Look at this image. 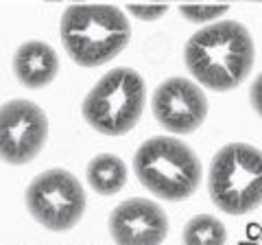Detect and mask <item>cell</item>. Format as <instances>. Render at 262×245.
I'll use <instances>...</instances> for the list:
<instances>
[{
  "instance_id": "obj_1",
  "label": "cell",
  "mask_w": 262,
  "mask_h": 245,
  "mask_svg": "<svg viewBox=\"0 0 262 245\" xmlns=\"http://www.w3.org/2000/svg\"><path fill=\"white\" fill-rule=\"evenodd\" d=\"M184 62L196 84L214 92L238 88L256 62V44L238 20H219L188 37Z\"/></svg>"
},
{
  "instance_id": "obj_2",
  "label": "cell",
  "mask_w": 262,
  "mask_h": 245,
  "mask_svg": "<svg viewBox=\"0 0 262 245\" xmlns=\"http://www.w3.org/2000/svg\"><path fill=\"white\" fill-rule=\"evenodd\" d=\"M66 53L81 68H98L125 51L131 24L116 5H70L59 22Z\"/></svg>"
},
{
  "instance_id": "obj_3",
  "label": "cell",
  "mask_w": 262,
  "mask_h": 245,
  "mask_svg": "<svg viewBox=\"0 0 262 245\" xmlns=\"http://www.w3.org/2000/svg\"><path fill=\"white\" fill-rule=\"evenodd\" d=\"M134 173L158 199L184 201L199 191L203 167L190 145L173 136H151L138 147Z\"/></svg>"
},
{
  "instance_id": "obj_4",
  "label": "cell",
  "mask_w": 262,
  "mask_h": 245,
  "mask_svg": "<svg viewBox=\"0 0 262 245\" xmlns=\"http://www.w3.org/2000/svg\"><path fill=\"white\" fill-rule=\"evenodd\" d=\"M208 193L225 215L243 217L262 203V149L229 142L214 153L208 169Z\"/></svg>"
},
{
  "instance_id": "obj_5",
  "label": "cell",
  "mask_w": 262,
  "mask_h": 245,
  "mask_svg": "<svg viewBox=\"0 0 262 245\" xmlns=\"http://www.w3.org/2000/svg\"><path fill=\"white\" fill-rule=\"evenodd\" d=\"M146 105V84L134 68L118 66L96 81L81 105L85 122L103 136H125L138 125Z\"/></svg>"
},
{
  "instance_id": "obj_6",
  "label": "cell",
  "mask_w": 262,
  "mask_h": 245,
  "mask_svg": "<svg viewBox=\"0 0 262 245\" xmlns=\"http://www.w3.org/2000/svg\"><path fill=\"white\" fill-rule=\"evenodd\" d=\"M27 210L39 226L51 232L72 230L85 212V191L79 177L66 169H48L31 179Z\"/></svg>"
},
{
  "instance_id": "obj_7",
  "label": "cell",
  "mask_w": 262,
  "mask_h": 245,
  "mask_svg": "<svg viewBox=\"0 0 262 245\" xmlns=\"http://www.w3.org/2000/svg\"><path fill=\"white\" fill-rule=\"evenodd\" d=\"M48 140V116L37 103L11 99L0 110V158L5 165L33 162Z\"/></svg>"
},
{
  "instance_id": "obj_8",
  "label": "cell",
  "mask_w": 262,
  "mask_h": 245,
  "mask_svg": "<svg viewBox=\"0 0 262 245\" xmlns=\"http://www.w3.org/2000/svg\"><path fill=\"white\" fill-rule=\"evenodd\" d=\"M151 110L162 129L175 136H186L206 122L208 96L196 81L170 77L153 90Z\"/></svg>"
},
{
  "instance_id": "obj_9",
  "label": "cell",
  "mask_w": 262,
  "mask_h": 245,
  "mask_svg": "<svg viewBox=\"0 0 262 245\" xmlns=\"http://www.w3.org/2000/svg\"><path fill=\"white\" fill-rule=\"evenodd\" d=\"M110 234L116 245H162L168 236V217L158 201L131 197L110 215Z\"/></svg>"
},
{
  "instance_id": "obj_10",
  "label": "cell",
  "mask_w": 262,
  "mask_h": 245,
  "mask_svg": "<svg viewBox=\"0 0 262 245\" xmlns=\"http://www.w3.org/2000/svg\"><path fill=\"white\" fill-rule=\"evenodd\" d=\"M13 72L24 88H46L59 72V57L51 44L42 39H29L13 53Z\"/></svg>"
},
{
  "instance_id": "obj_11",
  "label": "cell",
  "mask_w": 262,
  "mask_h": 245,
  "mask_svg": "<svg viewBox=\"0 0 262 245\" xmlns=\"http://www.w3.org/2000/svg\"><path fill=\"white\" fill-rule=\"evenodd\" d=\"M85 177L94 193L112 197L127 184V165L116 153H98L88 162Z\"/></svg>"
},
{
  "instance_id": "obj_12",
  "label": "cell",
  "mask_w": 262,
  "mask_h": 245,
  "mask_svg": "<svg viewBox=\"0 0 262 245\" xmlns=\"http://www.w3.org/2000/svg\"><path fill=\"white\" fill-rule=\"evenodd\" d=\"M184 245H225L227 230L212 215H196L184 226Z\"/></svg>"
},
{
  "instance_id": "obj_13",
  "label": "cell",
  "mask_w": 262,
  "mask_h": 245,
  "mask_svg": "<svg viewBox=\"0 0 262 245\" xmlns=\"http://www.w3.org/2000/svg\"><path fill=\"white\" fill-rule=\"evenodd\" d=\"M227 11H229L227 3H216V5L188 3V5H179V13L192 24H208V22L212 24L214 20H219L221 15H225Z\"/></svg>"
},
{
  "instance_id": "obj_14",
  "label": "cell",
  "mask_w": 262,
  "mask_h": 245,
  "mask_svg": "<svg viewBox=\"0 0 262 245\" xmlns=\"http://www.w3.org/2000/svg\"><path fill=\"white\" fill-rule=\"evenodd\" d=\"M127 11H129L131 15H136L138 20H142V22H155V20H160L162 15L168 11V5H164V3L129 5V7H127Z\"/></svg>"
},
{
  "instance_id": "obj_15",
  "label": "cell",
  "mask_w": 262,
  "mask_h": 245,
  "mask_svg": "<svg viewBox=\"0 0 262 245\" xmlns=\"http://www.w3.org/2000/svg\"><path fill=\"white\" fill-rule=\"evenodd\" d=\"M249 101H251L253 112H256L258 116L262 118V72L256 79H253V84L249 88Z\"/></svg>"
},
{
  "instance_id": "obj_16",
  "label": "cell",
  "mask_w": 262,
  "mask_h": 245,
  "mask_svg": "<svg viewBox=\"0 0 262 245\" xmlns=\"http://www.w3.org/2000/svg\"><path fill=\"white\" fill-rule=\"evenodd\" d=\"M44 3H72V5H83L85 0H44Z\"/></svg>"
},
{
  "instance_id": "obj_17",
  "label": "cell",
  "mask_w": 262,
  "mask_h": 245,
  "mask_svg": "<svg viewBox=\"0 0 262 245\" xmlns=\"http://www.w3.org/2000/svg\"><path fill=\"white\" fill-rule=\"evenodd\" d=\"M153 3H164L166 5L168 0H153ZM175 3H182V5H188V3H196V0H175Z\"/></svg>"
},
{
  "instance_id": "obj_18",
  "label": "cell",
  "mask_w": 262,
  "mask_h": 245,
  "mask_svg": "<svg viewBox=\"0 0 262 245\" xmlns=\"http://www.w3.org/2000/svg\"><path fill=\"white\" fill-rule=\"evenodd\" d=\"M243 3H262V0H243Z\"/></svg>"
}]
</instances>
